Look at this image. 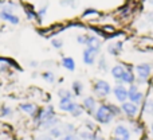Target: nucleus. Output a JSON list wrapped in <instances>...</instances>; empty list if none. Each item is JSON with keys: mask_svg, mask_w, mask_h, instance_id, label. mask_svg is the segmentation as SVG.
I'll return each mask as SVG.
<instances>
[{"mask_svg": "<svg viewBox=\"0 0 153 140\" xmlns=\"http://www.w3.org/2000/svg\"><path fill=\"white\" fill-rule=\"evenodd\" d=\"M140 119L144 120L145 123H148L149 120L153 119V97L151 94L146 96V98L144 100V103L141 104Z\"/></svg>", "mask_w": 153, "mask_h": 140, "instance_id": "6e6552de", "label": "nucleus"}, {"mask_svg": "<svg viewBox=\"0 0 153 140\" xmlns=\"http://www.w3.org/2000/svg\"><path fill=\"white\" fill-rule=\"evenodd\" d=\"M98 55H100V53L94 51L93 49L85 47L83 50H82V62H83V65H86V66H94L95 62H97Z\"/></svg>", "mask_w": 153, "mask_h": 140, "instance_id": "4468645a", "label": "nucleus"}, {"mask_svg": "<svg viewBox=\"0 0 153 140\" xmlns=\"http://www.w3.org/2000/svg\"><path fill=\"white\" fill-rule=\"evenodd\" d=\"M148 89L151 90V92H153V76L151 78V81H149V85H148Z\"/></svg>", "mask_w": 153, "mask_h": 140, "instance_id": "49530a36", "label": "nucleus"}, {"mask_svg": "<svg viewBox=\"0 0 153 140\" xmlns=\"http://www.w3.org/2000/svg\"><path fill=\"white\" fill-rule=\"evenodd\" d=\"M93 119L97 123L98 125H110L111 123L116 120V117L113 116V113L110 112L108 105V100H102L98 104V108L95 109L94 115H93Z\"/></svg>", "mask_w": 153, "mask_h": 140, "instance_id": "f03ea898", "label": "nucleus"}, {"mask_svg": "<svg viewBox=\"0 0 153 140\" xmlns=\"http://www.w3.org/2000/svg\"><path fill=\"white\" fill-rule=\"evenodd\" d=\"M146 136L153 140V119L146 123Z\"/></svg>", "mask_w": 153, "mask_h": 140, "instance_id": "58836bf2", "label": "nucleus"}, {"mask_svg": "<svg viewBox=\"0 0 153 140\" xmlns=\"http://www.w3.org/2000/svg\"><path fill=\"white\" fill-rule=\"evenodd\" d=\"M125 47V40L118 39V40H109L108 46H106V53L113 58H118L122 54Z\"/></svg>", "mask_w": 153, "mask_h": 140, "instance_id": "9d476101", "label": "nucleus"}, {"mask_svg": "<svg viewBox=\"0 0 153 140\" xmlns=\"http://www.w3.org/2000/svg\"><path fill=\"white\" fill-rule=\"evenodd\" d=\"M0 20L11 24V26H18L20 23V18L16 13L8 12V11H4V10H0Z\"/></svg>", "mask_w": 153, "mask_h": 140, "instance_id": "f3484780", "label": "nucleus"}, {"mask_svg": "<svg viewBox=\"0 0 153 140\" xmlns=\"http://www.w3.org/2000/svg\"><path fill=\"white\" fill-rule=\"evenodd\" d=\"M70 89H71L74 97L78 98V97H82V96H83L85 85H83V82H82L81 79H74V81L71 82V86H70Z\"/></svg>", "mask_w": 153, "mask_h": 140, "instance_id": "5701e85b", "label": "nucleus"}, {"mask_svg": "<svg viewBox=\"0 0 153 140\" xmlns=\"http://www.w3.org/2000/svg\"><path fill=\"white\" fill-rule=\"evenodd\" d=\"M111 136L132 140V132H130V128H129V125H128V123H122V121L117 123V124L114 125V128L111 130Z\"/></svg>", "mask_w": 153, "mask_h": 140, "instance_id": "9b49d317", "label": "nucleus"}, {"mask_svg": "<svg viewBox=\"0 0 153 140\" xmlns=\"http://www.w3.org/2000/svg\"><path fill=\"white\" fill-rule=\"evenodd\" d=\"M48 0H45V3H42L40 4V7L36 10V13H38V18H39L40 22H43V19L46 18V15H47V11H48Z\"/></svg>", "mask_w": 153, "mask_h": 140, "instance_id": "473e14b6", "label": "nucleus"}, {"mask_svg": "<svg viewBox=\"0 0 153 140\" xmlns=\"http://www.w3.org/2000/svg\"><path fill=\"white\" fill-rule=\"evenodd\" d=\"M56 96H58L59 98H74V94H73L71 89L70 88H65V86H61L58 88V90H56Z\"/></svg>", "mask_w": 153, "mask_h": 140, "instance_id": "c85d7f7f", "label": "nucleus"}, {"mask_svg": "<svg viewBox=\"0 0 153 140\" xmlns=\"http://www.w3.org/2000/svg\"><path fill=\"white\" fill-rule=\"evenodd\" d=\"M59 140H81L78 138V135L76 133H71V135H65V136H62Z\"/></svg>", "mask_w": 153, "mask_h": 140, "instance_id": "79ce46f5", "label": "nucleus"}, {"mask_svg": "<svg viewBox=\"0 0 153 140\" xmlns=\"http://www.w3.org/2000/svg\"><path fill=\"white\" fill-rule=\"evenodd\" d=\"M134 74L136 84L140 88H148L149 81L153 76V65L151 62H140V64L134 65Z\"/></svg>", "mask_w": 153, "mask_h": 140, "instance_id": "f257e3e1", "label": "nucleus"}, {"mask_svg": "<svg viewBox=\"0 0 153 140\" xmlns=\"http://www.w3.org/2000/svg\"><path fill=\"white\" fill-rule=\"evenodd\" d=\"M128 125L132 132V140H143L146 138V123L144 120H130L128 121Z\"/></svg>", "mask_w": 153, "mask_h": 140, "instance_id": "20e7f679", "label": "nucleus"}, {"mask_svg": "<svg viewBox=\"0 0 153 140\" xmlns=\"http://www.w3.org/2000/svg\"><path fill=\"white\" fill-rule=\"evenodd\" d=\"M83 115H85V109H83V106H82V104L81 103H76L75 108L71 111L70 116L74 117V119H79V117H82Z\"/></svg>", "mask_w": 153, "mask_h": 140, "instance_id": "f704fd0d", "label": "nucleus"}, {"mask_svg": "<svg viewBox=\"0 0 153 140\" xmlns=\"http://www.w3.org/2000/svg\"><path fill=\"white\" fill-rule=\"evenodd\" d=\"M19 8V4L15 1V0H7V1H4L1 4V10L4 11H8V12H13L15 13V11Z\"/></svg>", "mask_w": 153, "mask_h": 140, "instance_id": "7c9ffc66", "label": "nucleus"}, {"mask_svg": "<svg viewBox=\"0 0 153 140\" xmlns=\"http://www.w3.org/2000/svg\"><path fill=\"white\" fill-rule=\"evenodd\" d=\"M12 70H20L18 62H16L15 59L10 58V57H1L0 55V74L11 73Z\"/></svg>", "mask_w": 153, "mask_h": 140, "instance_id": "f8f14e48", "label": "nucleus"}, {"mask_svg": "<svg viewBox=\"0 0 153 140\" xmlns=\"http://www.w3.org/2000/svg\"><path fill=\"white\" fill-rule=\"evenodd\" d=\"M50 45H51V47H53L54 50L59 51V50H62V49H63L65 42H63V39L55 37V38H51V39H50Z\"/></svg>", "mask_w": 153, "mask_h": 140, "instance_id": "72a5a7b5", "label": "nucleus"}, {"mask_svg": "<svg viewBox=\"0 0 153 140\" xmlns=\"http://www.w3.org/2000/svg\"><path fill=\"white\" fill-rule=\"evenodd\" d=\"M101 18H102V13H101V11H98L97 8H93V7L86 8V10L82 12V15H81L82 20H87V22H90V23L98 22Z\"/></svg>", "mask_w": 153, "mask_h": 140, "instance_id": "dca6fc26", "label": "nucleus"}, {"mask_svg": "<svg viewBox=\"0 0 153 140\" xmlns=\"http://www.w3.org/2000/svg\"><path fill=\"white\" fill-rule=\"evenodd\" d=\"M15 115V109L8 104H1L0 105V119H11Z\"/></svg>", "mask_w": 153, "mask_h": 140, "instance_id": "bb28decb", "label": "nucleus"}, {"mask_svg": "<svg viewBox=\"0 0 153 140\" xmlns=\"http://www.w3.org/2000/svg\"><path fill=\"white\" fill-rule=\"evenodd\" d=\"M93 140H108V139H106V138H105V136H103V135H101V133H100V132H98V133H97V135H95V138H94V139H93Z\"/></svg>", "mask_w": 153, "mask_h": 140, "instance_id": "a18cd8bd", "label": "nucleus"}, {"mask_svg": "<svg viewBox=\"0 0 153 140\" xmlns=\"http://www.w3.org/2000/svg\"><path fill=\"white\" fill-rule=\"evenodd\" d=\"M81 104H82V106H83V109H85V113H86L87 116L91 117L93 115H94L95 109L98 108L100 100H98V98H95L93 94H89V96H83Z\"/></svg>", "mask_w": 153, "mask_h": 140, "instance_id": "1a4fd4ad", "label": "nucleus"}, {"mask_svg": "<svg viewBox=\"0 0 153 140\" xmlns=\"http://www.w3.org/2000/svg\"><path fill=\"white\" fill-rule=\"evenodd\" d=\"M120 106H121L122 117H125L126 121L140 119V113H141V106L140 105H136V104L130 103V101H125V103L121 104Z\"/></svg>", "mask_w": 153, "mask_h": 140, "instance_id": "423d86ee", "label": "nucleus"}, {"mask_svg": "<svg viewBox=\"0 0 153 140\" xmlns=\"http://www.w3.org/2000/svg\"><path fill=\"white\" fill-rule=\"evenodd\" d=\"M59 65H61V66L63 67L65 70L70 71V73L75 71V69H76V62H75V59L73 58V57H69V55H61V61H59Z\"/></svg>", "mask_w": 153, "mask_h": 140, "instance_id": "6ab92c4d", "label": "nucleus"}, {"mask_svg": "<svg viewBox=\"0 0 153 140\" xmlns=\"http://www.w3.org/2000/svg\"><path fill=\"white\" fill-rule=\"evenodd\" d=\"M34 140H54L53 138H51L50 135H48L47 132H40L39 135L36 136V138H35Z\"/></svg>", "mask_w": 153, "mask_h": 140, "instance_id": "a19ab883", "label": "nucleus"}, {"mask_svg": "<svg viewBox=\"0 0 153 140\" xmlns=\"http://www.w3.org/2000/svg\"><path fill=\"white\" fill-rule=\"evenodd\" d=\"M108 105H109L110 112L113 113V116L116 117V119H121V117H122V112H121V106H120V104L108 101Z\"/></svg>", "mask_w": 153, "mask_h": 140, "instance_id": "2f4dec72", "label": "nucleus"}, {"mask_svg": "<svg viewBox=\"0 0 153 140\" xmlns=\"http://www.w3.org/2000/svg\"><path fill=\"white\" fill-rule=\"evenodd\" d=\"M111 94H113L116 103L121 105L125 101H128V86H125V85H122V84H116L113 86Z\"/></svg>", "mask_w": 153, "mask_h": 140, "instance_id": "ddd939ff", "label": "nucleus"}, {"mask_svg": "<svg viewBox=\"0 0 153 140\" xmlns=\"http://www.w3.org/2000/svg\"><path fill=\"white\" fill-rule=\"evenodd\" d=\"M38 76H40V73H38V71H34V73H32V78H38Z\"/></svg>", "mask_w": 153, "mask_h": 140, "instance_id": "09e8293b", "label": "nucleus"}, {"mask_svg": "<svg viewBox=\"0 0 153 140\" xmlns=\"http://www.w3.org/2000/svg\"><path fill=\"white\" fill-rule=\"evenodd\" d=\"M109 140H128V139H122V138H114V136H110Z\"/></svg>", "mask_w": 153, "mask_h": 140, "instance_id": "de8ad7c7", "label": "nucleus"}, {"mask_svg": "<svg viewBox=\"0 0 153 140\" xmlns=\"http://www.w3.org/2000/svg\"><path fill=\"white\" fill-rule=\"evenodd\" d=\"M70 4H71V0H59V5H61V7L70 8Z\"/></svg>", "mask_w": 153, "mask_h": 140, "instance_id": "c03bdc74", "label": "nucleus"}, {"mask_svg": "<svg viewBox=\"0 0 153 140\" xmlns=\"http://www.w3.org/2000/svg\"><path fill=\"white\" fill-rule=\"evenodd\" d=\"M76 43H78V45H81V46H86V40H87V32L86 34H78L76 35Z\"/></svg>", "mask_w": 153, "mask_h": 140, "instance_id": "4c0bfd02", "label": "nucleus"}, {"mask_svg": "<svg viewBox=\"0 0 153 140\" xmlns=\"http://www.w3.org/2000/svg\"><path fill=\"white\" fill-rule=\"evenodd\" d=\"M146 1H148L151 5H153V0H146Z\"/></svg>", "mask_w": 153, "mask_h": 140, "instance_id": "8fccbe9b", "label": "nucleus"}, {"mask_svg": "<svg viewBox=\"0 0 153 140\" xmlns=\"http://www.w3.org/2000/svg\"><path fill=\"white\" fill-rule=\"evenodd\" d=\"M141 23H143V27H152L153 26V11H148V12L144 15Z\"/></svg>", "mask_w": 153, "mask_h": 140, "instance_id": "c9c22d12", "label": "nucleus"}, {"mask_svg": "<svg viewBox=\"0 0 153 140\" xmlns=\"http://www.w3.org/2000/svg\"><path fill=\"white\" fill-rule=\"evenodd\" d=\"M27 65H28L30 69H34V70H38L40 66V62L36 61V59H30L28 62H27Z\"/></svg>", "mask_w": 153, "mask_h": 140, "instance_id": "ea45409f", "label": "nucleus"}, {"mask_svg": "<svg viewBox=\"0 0 153 140\" xmlns=\"http://www.w3.org/2000/svg\"><path fill=\"white\" fill-rule=\"evenodd\" d=\"M97 133L98 132H91V131L86 130V128H83L82 125L78 127V130H76V135H78V138L81 140H93Z\"/></svg>", "mask_w": 153, "mask_h": 140, "instance_id": "393cba45", "label": "nucleus"}, {"mask_svg": "<svg viewBox=\"0 0 153 140\" xmlns=\"http://www.w3.org/2000/svg\"><path fill=\"white\" fill-rule=\"evenodd\" d=\"M146 96H149L145 90H143L137 84H133L128 86V101L136 104V105H140L144 103V100L146 98Z\"/></svg>", "mask_w": 153, "mask_h": 140, "instance_id": "39448f33", "label": "nucleus"}, {"mask_svg": "<svg viewBox=\"0 0 153 140\" xmlns=\"http://www.w3.org/2000/svg\"><path fill=\"white\" fill-rule=\"evenodd\" d=\"M61 127L62 130H63V133L65 135H71V133H76V130H78V127L74 124V123L71 121H62L61 123Z\"/></svg>", "mask_w": 153, "mask_h": 140, "instance_id": "cd10ccee", "label": "nucleus"}, {"mask_svg": "<svg viewBox=\"0 0 153 140\" xmlns=\"http://www.w3.org/2000/svg\"><path fill=\"white\" fill-rule=\"evenodd\" d=\"M113 86L110 85V82L106 81L103 78H94L91 81V92L93 96L95 98H98L100 101L108 100V97L111 94Z\"/></svg>", "mask_w": 153, "mask_h": 140, "instance_id": "7ed1b4c3", "label": "nucleus"}, {"mask_svg": "<svg viewBox=\"0 0 153 140\" xmlns=\"http://www.w3.org/2000/svg\"><path fill=\"white\" fill-rule=\"evenodd\" d=\"M39 108H40V105H38L35 101H22L18 105V111L20 113H24L26 116H28L30 119L35 117V115L38 113Z\"/></svg>", "mask_w": 153, "mask_h": 140, "instance_id": "0eeeda50", "label": "nucleus"}, {"mask_svg": "<svg viewBox=\"0 0 153 140\" xmlns=\"http://www.w3.org/2000/svg\"><path fill=\"white\" fill-rule=\"evenodd\" d=\"M47 133H48V135H50L54 140H59V139L62 138V136H65L63 130H62L61 124L56 125V127H53L51 130H48V131H47Z\"/></svg>", "mask_w": 153, "mask_h": 140, "instance_id": "c756f323", "label": "nucleus"}, {"mask_svg": "<svg viewBox=\"0 0 153 140\" xmlns=\"http://www.w3.org/2000/svg\"><path fill=\"white\" fill-rule=\"evenodd\" d=\"M81 4V0H71V4H70V8L71 10H76Z\"/></svg>", "mask_w": 153, "mask_h": 140, "instance_id": "37998d69", "label": "nucleus"}, {"mask_svg": "<svg viewBox=\"0 0 153 140\" xmlns=\"http://www.w3.org/2000/svg\"><path fill=\"white\" fill-rule=\"evenodd\" d=\"M126 71V66H125V62H117L116 65L110 67V76L113 77L114 81H120L121 77L124 76V73Z\"/></svg>", "mask_w": 153, "mask_h": 140, "instance_id": "a211bd4d", "label": "nucleus"}, {"mask_svg": "<svg viewBox=\"0 0 153 140\" xmlns=\"http://www.w3.org/2000/svg\"><path fill=\"white\" fill-rule=\"evenodd\" d=\"M116 84H122L125 86H129V85H133L136 84V74H134V70H128L124 73V76L121 77L120 81H117Z\"/></svg>", "mask_w": 153, "mask_h": 140, "instance_id": "4be33fe9", "label": "nucleus"}, {"mask_svg": "<svg viewBox=\"0 0 153 140\" xmlns=\"http://www.w3.org/2000/svg\"><path fill=\"white\" fill-rule=\"evenodd\" d=\"M76 103L78 101H75L74 98H59L58 100V111L62 112V113H67L70 115L71 113V111L75 108Z\"/></svg>", "mask_w": 153, "mask_h": 140, "instance_id": "2eb2a0df", "label": "nucleus"}, {"mask_svg": "<svg viewBox=\"0 0 153 140\" xmlns=\"http://www.w3.org/2000/svg\"><path fill=\"white\" fill-rule=\"evenodd\" d=\"M95 66H97L98 71H101V73H103V74H106V73H109V71H110L109 59H108V57H106L105 54H102V53L98 55L97 62H95Z\"/></svg>", "mask_w": 153, "mask_h": 140, "instance_id": "aec40b11", "label": "nucleus"}, {"mask_svg": "<svg viewBox=\"0 0 153 140\" xmlns=\"http://www.w3.org/2000/svg\"><path fill=\"white\" fill-rule=\"evenodd\" d=\"M117 13H118V16H121V18H128V16L132 13V7H130L129 4H125V5H122L121 8L117 10Z\"/></svg>", "mask_w": 153, "mask_h": 140, "instance_id": "e433bc0d", "label": "nucleus"}, {"mask_svg": "<svg viewBox=\"0 0 153 140\" xmlns=\"http://www.w3.org/2000/svg\"><path fill=\"white\" fill-rule=\"evenodd\" d=\"M82 127L86 128V130L91 131V132H100V128H98V124L94 121V119L90 116L85 117L83 120H82Z\"/></svg>", "mask_w": 153, "mask_h": 140, "instance_id": "a878e982", "label": "nucleus"}, {"mask_svg": "<svg viewBox=\"0 0 153 140\" xmlns=\"http://www.w3.org/2000/svg\"><path fill=\"white\" fill-rule=\"evenodd\" d=\"M40 78L48 85H54L58 82V77L53 70H45L40 73Z\"/></svg>", "mask_w": 153, "mask_h": 140, "instance_id": "b1692460", "label": "nucleus"}, {"mask_svg": "<svg viewBox=\"0 0 153 140\" xmlns=\"http://www.w3.org/2000/svg\"><path fill=\"white\" fill-rule=\"evenodd\" d=\"M23 5V10H24V13H26V18L31 22H35L38 24H42V22L39 20L38 18V13H36V10L34 8V5L31 4H22Z\"/></svg>", "mask_w": 153, "mask_h": 140, "instance_id": "412c9836", "label": "nucleus"}]
</instances>
